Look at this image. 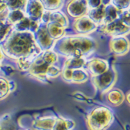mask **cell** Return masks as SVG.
<instances>
[{
	"instance_id": "6da1fadb",
	"label": "cell",
	"mask_w": 130,
	"mask_h": 130,
	"mask_svg": "<svg viewBox=\"0 0 130 130\" xmlns=\"http://www.w3.org/2000/svg\"><path fill=\"white\" fill-rule=\"evenodd\" d=\"M4 51L8 56L18 60V66L22 70L29 69L35 58L41 52L30 31H16L12 34L4 45Z\"/></svg>"
},
{
	"instance_id": "7a4b0ae2",
	"label": "cell",
	"mask_w": 130,
	"mask_h": 130,
	"mask_svg": "<svg viewBox=\"0 0 130 130\" xmlns=\"http://www.w3.org/2000/svg\"><path fill=\"white\" fill-rule=\"evenodd\" d=\"M98 45L93 38L85 36L62 37L56 41L53 48L69 58H85L95 51Z\"/></svg>"
},
{
	"instance_id": "3957f363",
	"label": "cell",
	"mask_w": 130,
	"mask_h": 130,
	"mask_svg": "<svg viewBox=\"0 0 130 130\" xmlns=\"http://www.w3.org/2000/svg\"><path fill=\"white\" fill-rule=\"evenodd\" d=\"M113 112L106 106H98L86 118L88 130H106L113 122Z\"/></svg>"
},
{
	"instance_id": "277c9868",
	"label": "cell",
	"mask_w": 130,
	"mask_h": 130,
	"mask_svg": "<svg viewBox=\"0 0 130 130\" xmlns=\"http://www.w3.org/2000/svg\"><path fill=\"white\" fill-rule=\"evenodd\" d=\"M58 60L57 54L52 50H46L40 52L35 58L29 68L31 75L41 81H45L46 72L49 67L54 65Z\"/></svg>"
},
{
	"instance_id": "5b68a950",
	"label": "cell",
	"mask_w": 130,
	"mask_h": 130,
	"mask_svg": "<svg viewBox=\"0 0 130 130\" xmlns=\"http://www.w3.org/2000/svg\"><path fill=\"white\" fill-rule=\"evenodd\" d=\"M117 72L111 66L104 73L92 77L93 85L101 93H106L112 89L117 81Z\"/></svg>"
},
{
	"instance_id": "8992f818",
	"label": "cell",
	"mask_w": 130,
	"mask_h": 130,
	"mask_svg": "<svg viewBox=\"0 0 130 130\" xmlns=\"http://www.w3.org/2000/svg\"><path fill=\"white\" fill-rule=\"evenodd\" d=\"M109 47L112 53L116 56H124L129 51L130 43L127 38L122 36L112 37L109 43Z\"/></svg>"
},
{
	"instance_id": "52a82bcc",
	"label": "cell",
	"mask_w": 130,
	"mask_h": 130,
	"mask_svg": "<svg viewBox=\"0 0 130 130\" xmlns=\"http://www.w3.org/2000/svg\"><path fill=\"white\" fill-rule=\"evenodd\" d=\"M61 75L64 81L77 84L86 82L88 78V72L82 68L72 70L63 68L61 71Z\"/></svg>"
},
{
	"instance_id": "ba28073f",
	"label": "cell",
	"mask_w": 130,
	"mask_h": 130,
	"mask_svg": "<svg viewBox=\"0 0 130 130\" xmlns=\"http://www.w3.org/2000/svg\"><path fill=\"white\" fill-rule=\"evenodd\" d=\"M102 32L112 37L115 36H122L128 34L130 32V27L126 25L120 21V20H115L109 24H105L101 29Z\"/></svg>"
},
{
	"instance_id": "9c48e42d",
	"label": "cell",
	"mask_w": 130,
	"mask_h": 130,
	"mask_svg": "<svg viewBox=\"0 0 130 130\" xmlns=\"http://www.w3.org/2000/svg\"><path fill=\"white\" fill-rule=\"evenodd\" d=\"M88 70L92 77H95L106 72L109 69L108 61L102 58H93L86 63Z\"/></svg>"
},
{
	"instance_id": "30bf717a",
	"label": "cell",
	"mask_w": 130,
	"mask_h": 130,
	"mask_svg": "<svg viewBox=\"0 0 130 130\" xmlns=\"http://www.w3.org/2000/svg\"><path fill=\"white\" fill-rule=\"evenodd\" d=\"M74 28L77 32L86 34L93 32L97 29V26L91 19L84 17L77 19L74 24Z\"/></svg>"
},
{
	"instance_id": "8fae6325",
	"label": "cell",
	"mask_w": 130,
	"mask_h": 130,
	"mask_svg": "<svg viewBox=\"0 0 130 130\" xmlns=\"http://www.w3.org/2000/svg\"><path fill=\"white\" fill-rule=\"evenodd\" d=\"M54 116H45L34 120L32 122V127L34 130H52L56 122Z\"/></svg>"
},
{
	"instance_id": "7c38bea8",
	"label": "cell",
	"mask_w": 130,
	"mask_h": 130,
	"mask_svg": "<svg viewBox=\"0 0 130 130\" xmlns=\"http://www.w3.org/2000/svg\"><path fill=\"white\" fill-rule=\"evenodd\" d=\"M36 41L40 50H44L45 51L50 50V48L53 47L55 43L54 39L51 38L47 29H42L38 31L37 39Z\"/></svg>"
},
{
	"instance_id": "4fadbf2b",
	"label": "cell",
	"mask_w": 130,
	"mask_h": 130,
	"mask_svg": "<svg viewBox=\"0 0 130 130\" xmlns=\"http://www.w3.org/2000/svg\"><path fill=\"white\" fill-rule=\"evenodd\" d=\"M88 6L87 0H73L70 3L68 11L71 15L74 17L83 15L86 11Z\"/></svg>"
},
{
	"instance_id": "5bb4252c",
	"label": "cell",
	"mask_w": 130,
	"mask_h": 130,
	"mask_svg": "<svg viewBox=\"0 0 130 130\" xmlns=\"http://www.w3.org/2000/svg\"><path fill=\"white\" fill-rule=\"evenodd\" d=\"M26 11L28 15L34 21L35 19L38 18L43 14V5L38 0H30L28 2Z\"/></svg>"
},
{
	"instance_id": "9a60e30c",
	"label": "cell",
	"mask_w": 130,
	"mask_h": 130,
	"mask_svg": "<svg viewBox=\"0 0 130 130\" xmlns=\"http://www.w3.org/2000/svg\"><path fill=\"white\" fill-rule=\"evenodd\" d=\"M125 96L121 90L118 88L111 89L107 94V100L111 105L118 106L125 100Z\"/></svg>"
},
{
	"instance_id": "2e32d148",
	"label": "cell",
	"mask_w": 130,
	"mask_h": 130,
	"mask_svg": "<svg viewBox=\"0 0 130 130\" xmlns=\"http://www.w3.org/2000/svg\"><path fill=\"white\" fill-rule=\"evenodd\" d=\"M47 31L52 39H60L64 34V27L56 22H52L47 25Z\"/></svg>"
},
{
	"instance_id": "e0dca14e",
	"label": "cell",
	"mask_w": 130,
	"mask_h": 130,
	"mask_svg": "<svg viewBox=\"0 0 130 130\" xmlns=\"http://www.w3.org/2000/svg\"><path fill=\"white\" fill-rule=\"evenodd\" d=\"M75 123L72 120L65 119L63 118H56V120L52 130H72Z\"/></svg>"
},
{
	"instance_id": "ac0fdd59",
	"label": "cell",
	"mask_w": 130,
	"mask_h": 130,
	"mask_svg": "<svg viewBox=\"0 0 130 130\" xmlns=\"http://www.w3.org/2000/svg\"><path fill=\"white\" fill-rule=\"evenodd\" d=\"M86 61L84 58H69L65 63L64 68L68 69H79L85 65Z\"/></svg>"
},
{
	"instance_id": "d6986e66",
	"label": "cell",
	"mask_w": 130,
	"mask_h": 130,
	"mask_svg": "<svg viewBox=\"0 0 130 130\" xmlns=\"http://www.w3.org/2000/svg\"><path fill=\"white\" fill-rule=\"evenodd\" d=\"M11 86L8 81L0 78V100L4 99L11 90Z\"/></svg>"
},
{
	"instance_id": "ffe728a7",
	"label": "cell",
	"mask_w": 130,
	"mask_h": 130,
	"mask_svg": "<svg viewBox=\"0 0 130 130\" xmlns=\"http://www.w3.org/2000/svg\"><path fill=\"white\" fill-rule=\"evenodd\" d=\"M24 18L23 13L20 10H13L8 15V21L12 24H17Z\"/></svg>"
},
{
	"instance_id": "44dd1931",
	"label": "cell",
	"mask_w": 130,
	"mask_h": 130,
	"mask_svg": "<svg viewBox=\"0 0 130 130\" xmlns=\"http://www.w3.org/2000/svg\"><path fill=\"white\" fill-rule=\"evenodd\" d=\"M61 73V71L58 67L52 65L49 67L46 72V78H54V77H58V75Z\"/></svg>"
},
{
	"instance_id": "7402d4cb",
	"label": "cell",
	"mask_w": 130,
	"mask_h": 130,
	"mask_svg": "<svg viewBox=\"0 0 130 130\" xmlns=\"http://www.w3.org/2000/svg\"><path fill=\"white\" fill-rule=\"evenodd\" d=\"M45 8L50 9H55L60 6L61 5V0H42Z\"/></svg>"
},
{
	"instance_id": "603a6c76",
	"label": "cell",
	"mask_w": 130,
	"mask_h": 130,
	"mask_svg": "<svg viewBox=\"0 0 130 130\" xmlns=\"http://www.w3.org/2000/svg\"><path fill=\"white\" fill-rule=\"evenodd\" d=\"M113 5L119 10H125L130 5V0H113Z\"/></svg>"
},
{
	"instance_id": "cb8c5ba5",
	"label": "cell",
	"mask_w": 130,
	"mask_h": 130,
	"mask_svg": "<svg viewBox=\"0 0 130 130\" xmlns=\"http://www.w3.org/2000/svg\"><path fill=\"white\" fill-rule=\"evenodd\" d=\"M10 29V26L8 24H4L2 22H0V40H2L5 37L6 34Z\"/></svg>"
},
{
	"instance_id": "d4e9b609",
	"label": "cell",
	"mask_w": 130,
	"mask_h": 130,
	"mask_svg": "<svg viewBox=\"0 0 130 130\" xmlns=\"http://www.w3.org/2000/svg\"><path fill=\"white\" fill-rule=\"evenodd\" d=\"M120 21L122 22L123 24L126 25L127 27H130V13L129 12H125L122 14L120 18Z\"/></svg>"
},
{
	"instance_id": "484cf974",
	"label": "cell",
	"mask_w": 130,
	"mask_h": 130,
	"mask_svg": "<svg viewBox=\"0 0 130 130\" xmlns=\"http://www.w3.org/2000/svg\"><path fill=\"white\" fill-rule=\"evenodd\" d=\"M2 130H14L13 127L11 126V123H10V118H8L7 119L5 120Z\"/></svg>"
},
{
	"instance_id": "4316f807",
	"label": "cell",
	"mask_w": 130,
	"mask_h": 130,
	"mask_svg": "<svg viewBox=\"0 0 130 130\" xmlns=\"http://www.w3.org/2000/svg\"><path fill=\"white\" fill-rule=\"evenodd\" d=\"M7 7V6L5 3L3 2V0H0V13H2L5 10Z\"/></svg>"
},
{
	"instance_id": "83f0119b",
	"label": "cell",
	"mask_w": 130,
	"mask_h": 130,
	"mask_svg": "<svg viewBox=\"0 0 130 130\" xmlns=\"http://www.w3.org/2000/svg\"><path fill=\"white\" fill-rule=\"evenodd\" d=\"M125 99H126V100L127 102V103L130 105V90L129 91H128L127 93V94H126Z\"/></svg>"
},
{
	"instance_id": "f1b7e54d",
	"label": "cell",
	"mask_w": 130,
	"mask_h": 130,
	"mask_svg": "<svg viewBox=\"0 0 130 130\" xmlns=\"http://www.w3.org/2000/svg\"><path fill=\"white\" fill-rule=\"evenodd\" d=\"M2 57V53H1V52H0V58Z\"/></svg>"
}]
</instances>
